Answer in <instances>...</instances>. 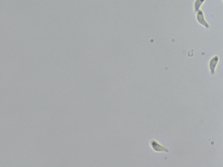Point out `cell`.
<instances>
[{
  "mask_svg": "<svg viewBox=\"0 0 223 167\" xmlns=\"http://www.w3.org/2000/svg\"><path fill=\"white\" fill-rule=\"evenodd\" d=\"M219 58L217 56H214L213 57L210 62L209 66L210 68V71H211V74L214 75L215 73V69L216 67Z\"/></svg>",
  "mask_w": 223,
  "mask_h": 167,
  "instance_id": "7a4b0ae2",
  "label": "cell"
},
{
  "mask_svg": "<svg viewBox=\"0 0 223 167\" xmlns=\"http://www.w3.org/2000/svg\"><path fill=\"white\" fill-rule=\"evenodd\" d=\"M197 21L201 25H203L206 28H208L209 27V25L206 22V20L204 19V16L203 12L200 10L197 12Z\"/></svg>",
  "mask_w": 223,
  "mask_h": 167,
  "instance_id": "6da1fadb",
  "label": "cell"
},
{
  "mask_svg": "<svg viewBox=\"0 0 223 167\" xmlns=\"http://www.w3.org/2000/svg\"><path fill=\"white\" fill-rule=\"evenodd\" d=\"M205 0H196L195 4V12H197L199 10L200 6L204 2Z\"/></svg>",
  "mask_w": 223,
  "mask_h": 167,
  "instance_id": "3957f363",
  "label": "cell"
}]
</instances>
